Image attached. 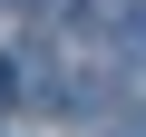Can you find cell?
I'll use <instances>...</instances> for the list:
<instances>
[{
	"label": "cell",
	"instance_id": "1",
	"mask_svg": "<svg viewBox=\"0 0 146 137\" xmlns=\"http://www.w3.org/2000/svg\"><path fill=\"white\" fill-rule=\"evenodd\" d=\"M98 30L127 68H146V0H98Z\"/></svg>",
	"mask_w": 146,
	"mask_h": 137
}]
</instances>
